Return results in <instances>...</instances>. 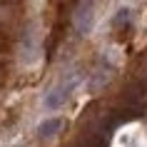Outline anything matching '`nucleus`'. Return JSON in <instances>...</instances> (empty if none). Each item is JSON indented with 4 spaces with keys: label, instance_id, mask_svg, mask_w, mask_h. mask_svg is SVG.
<instances>
[{
    "label": "nucleus",
    "instance_id": "nucleus-1",
    "mask_svg": "<svg viewBox=\"0 0 147 147\" xmlns=\"http://www.w3.org/2000/svg\"><path fill=\"white\" fill-rule=\"evenodd\" d=\"M78 82H80V75H70L67 80H62L60 85H55L53 90L45 95V107H47V110L62 107V105L67 102V97L72 95V90L78 87Z\"/></svg>",
    "mask_w": 147,
    "mask_h": 147
},
{
    "label": "nucleus",
    "instance_id": "nucleus-2",
    "mask_svg": "<svg viewBox=\"0 0 147 147\" xmlns=\"http://www.w3.org/2000/svg\"><path fill=\"white\" fill-rule=\"evenodd\" d=\"M92 5L87 3V5H80V10L75 13V30L80 35H87V32L92 30V20H95V13H92Z\"/></svg>",
    "mask_w": 147,
    "mask_h": 147
},
{
    "label": "nucleus",
    "instance_id": "nucleus-3",
    "mask_svg": "<svg viewBox=\"0 0 147 147\" xmlns=\"http://www.w3.org/2000/svg\"><path fill=\"white\" fill-rule=\"evenodd\" d=\"M62 127H65V122H62L60 117H50V120H45V122L38 125V137L40 140H50V137H55Z\"/></svg>",
    "mask_w": 147,
    "mask_h": 147
},
{
    "label": "nucleus",
    "instance_id": "nucleus-4",
    "mask_svg": "<svg viewBox=\"0 0 147 147\" xmlns=\"http://www.w3.org/2000/svg\"><path fill=\"white\" fill-rule=\"evenodd\" d=\"M130 18H132V10L130 8H122V10H117V15H115L112 23H115V25H127V23H130Z\"/></svg>",
    "mask_w": 147,
    "mask_h": 147
}]
</instances>
